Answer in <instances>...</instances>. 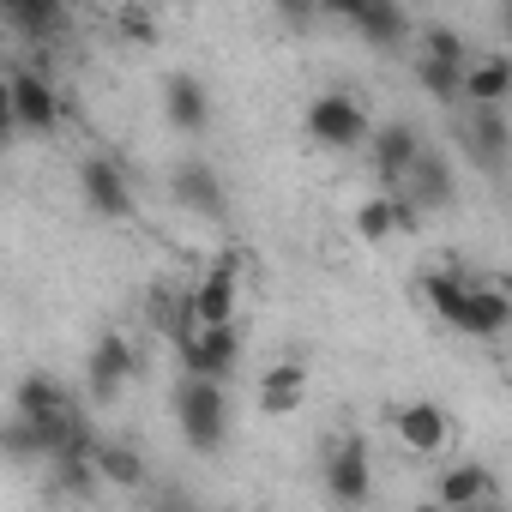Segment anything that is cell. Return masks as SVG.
<instances>
[{
    "label": "cell",
    "mask_w": 512,
    "mask_h": 512,
    "mask_svg": "<svg viewBox=\"0 0 512 512\" xmlns=\"http://www.w3.org/2000/svg\"><path fill=\"white\" fill-rule=\"evenodd\" d=\"M0 73H7V55H0Z\"/></svg>",
    "instance_id": "obj_32"
},
{
    "label": "cell",
    "mask_w": 512,
    "mask_h": 512,
    "mask_svg": "<svg viewBox=\"0 0 512 512\" xmlns=\"http://www.w3.org/2000/svg\"><path fill=\"white\" fill-rule=\"evenodd\" d=\"M121 31H127L133 43H157V19H151L145 7H121Z\"/></svg>",
    "instance_id": "obj_29"
},
{
    "label": "cell",
    "mask_w": 512,
    "mask_h": 512,
    "mask_svg": "<svg viewBox=\"0 0 512 512\" xmlns=\"http://www.w3.org/2000/svg\"><path fill=\"white\" fill-rule=\"evenodd\" d=\"M416 55H434V61H452V67H464L470 61V43H464V31H452V25H422L416 31Z\"/></svg>",
    "instance_id": "obj_26"
},
{
    "label": "cell",
    "mask_w": 512,
    "mask_h": 512,
    "mask_svg": "<svg viewBox=\"0 0 512 512\" xmlns=\"http://www.w3.org/2000/svg\"><path fill=\"white\" fill-rule=\"evenodd\" d=\"M302 127H308V139L320 151H356V145H368V109L350 91H320L302 109Z\"/></svg>",
    "instance_id": "obj_2"
},
{
    "label": "cell",
    "mask_w": 512,
    "mask_h": 512,
    "mask_svg": "<svg viewBox=\"0 0 512 512\" xmlns=\"http://www.w3.org/2000/svg\"><path fill=\"white\" fill-rule=\"evenodd\" d=\"M272 13L284 19V31H296V37H302V31H314V25H320V0H272Z\"/></svg>",
    "instance_id": "obj_28"
},
{
    "label": "cell",
    "mask_w": 512,
    "mask_h": 512,
    "mask_svg": "<svg viewBox=\"0 0 512 512\" xmlns=\"http://www.w3.org/2000/svg\"><path fill=\"white\" fill-rule=\"evenodd\" d=\"M235 260H217L211 272H205V284L199 290H187V302H193V326H229L235 320Z\"/></svg>",
    "instance_id": "obj_16"
},
{
    "label": "cell",
    "mask_w": 512,
    "mask_h": 512,
    "mask_svg": "<svg viewBox=\"0 0 512 512\" xmlns=\"http://www.w3.org/2000/svg\"><path fill=\"white\" fill-rule=\"evenodd\" d=\"M163 115H169L175 133L199 139V133L211 127V97H205V85H199L193 73H169V79H163Z\"/></svg>",
    "instance_id": "obj_15"
},
{
    "label": "cell",
    "mask_w": 512,
    "mask_h": 512,
    "mask_svg": "<svg viewBox=\"0 0 512 512\" xmlns=\"http://www.w3.org/2000/svg\"><path fill=\"white\" fill-rule=\"evenodd\" d=\"M302 398H308V368H302V362L272 368L266 386H260V410H266V416H296Z\"/></svg>",
    "instance_id": "obj_22"
},
{
    "label": "cell",
    "mask_w": 512,
    "mask_h": 512,
    "mask_svg": "<svg viewBox=\"0 0 512 512\" xmlns=\"http://www.w3.org/2000/svg\"><path fill=\"white\" fill-rule=\"evenodd\" d=\"M181 356V374H205V380H229L241 362V332L229 326H187L181 338H169Z\"/></svg>",
    "instance_id": "obj_3"
},
{
    "label": "cell",
    "mask_w": 512,
    "mask_h": 512,
    "mask_svg": "<svg viewBox=\"0 0 512 512\" xmlns=\"http://www.w3.org/2000/svg\"><path fill=\"white\" fill-rule=\"evenodd\" d=\"M49 440H55V428H43L25 410H13L7 422H0V458L7 464H49Z\"/></svg>",
    "instance_id": "obj_20"
},
{
    "label": "cell",
    "mask_w": 512,
    "mask_h": 512,
    "mask_svg": "<svg viewBox=\"0 0 512 512\" xmlns=\"http://www.w3.org/2000/svg\"><path fill=\"white\" fill-rule=\"evenodd\" d=\"M91 464H97V482H109V488H139L145 482V458L127 440H97Z\"/></svg>",
    "instance_id": "obj_23"
},
{
    "label": "cell",
    "mask_w": 512,
    "mask_h": 512,
    "mask_svg": "<svg viewBox=\"0 0 512 512\" xmlns=\"http://www.w3.org/2000/svg\"><path fill=\"white\" fill-rule=\"evenodd\" d=\"M19 139V121H13V85H7V73H0V151H7Z\"/></svg>",
    "instance_id": "obj_30"
},
{
    "label": "cell",
    "mask_w": 512,
    "mask_h": 512,
    "mask_svg": "<svg viewBox=\"0 0 512 512\" xmlns=\"http://www.w3.org/2000/svg\"><path fill=\"white\" fill-rule=\"evenodd\" d=\"M356 235H362V241H386V235H398V223H392V193H380V199H368V205L356 211Z\"/></svg>",
    "instance_id": "obj_27"
},
{
    "label": "cell",
    "mask_w": 512,
    "mask_h": 512,
    "mask_svg": "<svg viewBox=\"0 0 512 512\" xmlns=\"http://www.w3.org/2000/svg\"><path fill=\"white\" fill-rule=\"evenodd\" d=\"M464 151L494 175L506 169V151H512V127H506V103H470L464 115Z\"/></svg>",
    "instance_id": "obj_8"
},
{
    "label": "cell",
    "mask_w": 512,
    "mask_h": 512,
    "mask_svg": "<svg viewBox=\"0 0 512 512\" xmlns=\"http://www.w3.org/2000/svg\"><path fill=\"white\" fill-rule=\"evenodd\" d=\"M350 31L362 43H374V49H398L410 37V13H404V0H362L356 19H350Z\"/></svg>",
    "instance_id": "obj_17"
},
{
    "label": "cell",
    "mask_w": 512,
    "mask_h": 512,
    "mask_svg": "<svg viewBox=\"0 0 512 512\" xmlns=\"http://www.w3.org/2000/svg\"><path fill=\"white\" fill-rule=\"evenodd\" d=\"M133 374H139L133 338H127V332H103V338L91 344V356H85V392H91V404H115Z\"/></svg>",
    "instance_id": "obj_4"
},
{
    "label": "cell",
    "mask_w": 512,
    "mask_h": 512,
    "mask_svg": "<svg viewBox=\"0 0 512 512\" xmlns=\"http://www.w3.org/2000/svg\"><path fill=\"white\" fill-rule=\"evenodd\" d=\"M434 506L446 512H476V506H500V482L488 464H446L434 482Z\"/></svg>",
    "instance_id": "obj_10"
},
{
    "label": "cell",
    "mask_w": 512,
    "mask_h": 512,
    "mask_svg": "<svg viewBox=\"0 0 512 512\" xmlns=\"http://www.w3.org/2000/svg\"><path fill=\"white\" fill-rule=\"evenodd\" d=\"M512 97V61L506 55H470L458 79V103H506Z\"/></svg>",
    "instance_id": "obj_18"
},
{
    "label": "cell",
    "mask_w": 512,
    "mask_h": 512,
    "mask_svg": "<svg viewBox=\"0 0 512 512\" xmlns=\"http://www.w3.org/2000/svg\"><path fill=\"white\" fill-rule=\"evenodd\" d=\"M79 193L97 217H133V181L115 157H85L79 163Z\"/></svg>",
    "instance_id": "obj_7"
},
{
    "label": "cell",
    "mask_w": 512,
    "mask_h": 512,
    "mask_svg": "<svg viewBox=\"0 0 512 512\" xmlns=\"http://www.w3.org/2000/svg\"><path fill=\"white\" fill-rule=\"evenodd\" d=\"M7 85H13V121H19V133H31V139H49L55 127H61V97H55V85L43 79V73H7Z\"/></svg>",
    "instance_id": "obj_6"
},
{
    "label": "cell",
    "mask_w": 512,
    "mask_h": 512,
    "mask_svg": "<svg viewBox=\"0 0 512 512\" xmlns=\"http://www.w3.org/2000/svg\"><path fill=\"white\" fill-rule=\"evenodd\" d=\"M320 464H326V494H332L338 506H368L374 470H368V440H362V434H338Z\"/></svg>",
    "instance_id": "obj_5"
},
{
    "label": "cell",
    "mask_w": 512,
    "mask_h": 512,
    "mask_svg": "<svg viewBox=\"0 0 512 512\" xmlns=\"http://www.w3.org/2000/svg\"><path fill=\"white\" fill-rule=\"evenodd\" d=\"M458 79H464V67L434 61V55H416V85H422L434 103H458Z\"/></svg>",
    "instance_id": "obj_25"
},
{
    "label": "cell",
    "mask_w": 512,
    "mask_h": 512,
    "mask_svg": "<svg viewBox=\"0 0 512 512\" xmlns=\"http://www.w3.org/2000/svg\"><path fill=\"white\" fill-rule=\"evenodd\" d=\"M169 404H175V428H181V440H187L199 458H211V452L229 446V380L181 374L175 392H169Z\"/></svg>",
    "instance_id": "obj_1"
},
{
    "label": "cell",
    "mask_w": 512,
    "mask_h": 512,
    "mask_svg": "<svg viewBox=\"0 0 512 512\" xmlns=\"http://www.w3.org/2000/svg\"><path fill=\"white\" fill-rule=\"evenodd\" d=\"M13 410H25V416H37L43 428H55V422L73 410V392H67L55 374H25V380L13 386Z\"/></svg>",
    "instance_id": "obj_19"
},
{
    "label": "cell",
    "mask_w": 512,
    "mask_h": 512,
    "mask_svg": "<svg viewBox=\"0 0 512 512\" xmlns=\"http://www.w3.org/2000/svg\"><path fill=\"white\" fill-rule=\"evenodd\" d=\"M392 428H398V440H404L416 458H434V452H446V440H452V416H446L434 398L404 404V410L392 416Z\"/></svg>",
    "instance_id": "obj_14"
},
{
    "label": "cell",
    "mask_w": 512,
    "mask_h": 512,
    "mask_svg": "<svg viewBox=\"0 0 512 512\" xmlns=\"http://www.w3.org/2000/svg\"><path fill=\"white\" fill-rule=\"evenodd\" d=\"M512 326V296L500 284H464V308H458V326L464 338H500Z\"/></svg>",
    "instance_id": "obj_13"
},
{
    "label": "cell",
    "mask_w": 512,
    "mask_h": 512,
    "mask_svg": "<svg viewBox=\"0 0 512 512\" xmlns=\"http://www.w3.org/2000/svg\"><path fill=\"white\" fill-rule=\"evenodd\" d=\"M398 193L416 205V211H440V205H452V193H458V181H452V163L440 157V151H416L410 157V169H404V181H398Z\"/></svg>",
    "instance_id": "obj_11"
},
{
    "label": "cell",
    "mask_w": 512,
    "mask_h": 512,
    "mask_svg": "<svg viewBox=\"0 0 512 512\" xmlns=\"http://www.w3.org/2000/svg\"><path fill=\"white\" fill-rule=\"evenodd\" d=\"M416 151H422V133H416V121H386V127H368V157H374V175H380V187H398Z\"/></svg>",
    "instance_id": "obj_12"
},
{
    "label": "cell",
    "mask_w": 512,
    "mask_h": 512,
    "mask_svg": "<svg viewBox=\"0 0 512 512\" xmlns=\"http://www.w3.org/2000/svg\"><path fill=\"white\" fill-rule=\"evenodd\" d=\"M169 193H175V205L181 211H193V217H229V187H223V175L211 169V163H175V175H169Z\"/></svg>",
    "instance_id": "obj_9"
},
{
    "label": "cell",
    "mask_w": 512,
    "mask_h": 512,
    "mask_svg": "<svg viewBox=\"0 0 512 512\" xmlns=\"http://www.w3.org/2000/svg\"><path fill=\"white\" fill-rule=\"evenodd\" d=\"M0 19H7L19 37H31V43H49L61 31L67 7H61V0H0Z\"/></svg>",
    "instance_id": "obj_21"
},
{
    "label": "cell",
    "mask_w": 512,
    "mask_h": 512,
    "mask_svg": "<svg viewBox=\"0 0 512 512\" xmlns=\"http://www.w3.org/2000/svg\"><path fill=\"white\" fill-rule=\"evenodd\" d=\"M175 7H193V0H175Z\"/></svg>",
    "instance_id": "obj_31"
},
{
    "label": "cell",
    "mask_w": 512,
    "mask_h": 512,
    "mask_svg": "<svg viewBox=\"0 0 512 512\" xmlns=\"http://www.w3.org/2000/svg\"><path fill=\"white\" fill-rule=\"evenodd\" d=\"M422 296H428V308H434L446 326H458V308H464V272H422Z\"/></svg>",
    "instance_id": "obj_24"
}]
</instances>
